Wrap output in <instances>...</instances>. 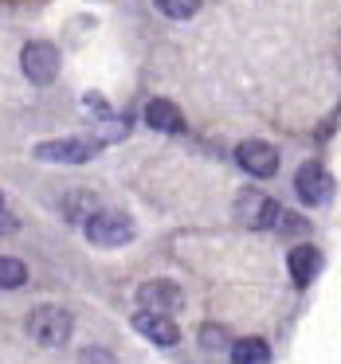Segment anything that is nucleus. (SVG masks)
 Returning <instances> with one entry per match:
<instances>
[{"label":"nucleus","mask_w":341,"mask_h":364,"mask_svg":"<svg viewBox=\"0 0 341 364\" xmlns=\"http://www.w3.org/2000/svg\"><path fill=\"white\" fill-rule=\"evenodd\" d=\"M83 235L95 247H126L134 243L137 228L126 212H114V208H95L90 215H83Z\"/></svg>","instance_id":"nucleus-1"},{"label":"nucleus","mask_w":341,"mask_h":364,"mask_svg":"<svg viewBox=\"0 0 341 364\" xmlns=\"http://www.w3.org/2000/svg\"><path fill=\"white\" fill-rule=\"evenodd\" d=\"M71 329H75V321L63 306H36L32 314H28V337L43 348L67 345V341H71Z\"/></svg>","instance_id":"nucleus-2"},{"label":"nucleus","mask_w":341,"mask_h":364,"mask_svg":"<svg viewBox=\"0 0 341 364\" xmlns=\"http://www.w3.org/2000/svg\"><path fill=\"white\" fill-rule=\"evenodd\" d=\"M103 145L95 137H51V141H40L32 149L36 161H48V165H87V161L98 157Z\"/></svg>","instance_id":"nucleus-3"},{"label":"nucleus","mask_w":341,"mask_h":364,"mask_svg":"<svg viewBox=\"0 0 341 364\" xmlns=\"http://www.w3.org/2000/svg\"><path fill=\"white\" fill-rule=\"evenodd\" d=\"M294 192L306 208H325L333 200V176L322 161H302L294 173Z\"/></svg>","instance_id":"nucleus-4"},{"label":"nucleus","mask_w":341,"mask_h":364,"mask_svg":"<svg viewBox=\"0 0 341 364\" xmlns=\"http://www.w3.org/2000/svg\"><path fill=\"white\" fill-rule=\"evenodd\" d=\"M20 71H24V79L36 82V87L56 82V75H59V51H56V43H48V40L24 43V51H20Z\"/></svg>","instance_id":"nucleus-5"},{"label":"nucleus","mask_w":341,"mask_h":364,"mask_svg":"<svg viewBox=\"0 0 341 364\" xmlns=\"http://www.w3.org/2000/svg\"><path fill=\"white\" fill-rule=\"evenodd\" d=\"M236 165L255 181H267L278 173V149L267 141H239L236 145Z\"/></svg>","instance_id":"nucleus-6"},{"label":"nucleus","mask_w":341,"mask_h":364,"mask_svg":"<svg viewBox=\"0 0 341 364\" xmlns=\"http://www.w3.org/2000/svg\"><path fill=\"white\" fill-rule=\"evenodd\" d=\"M137 306H142L145 314L173 317L177 309L184 306V294H181V286L169 282V278H153V282H145L142 290H137Z\"/></svg>","instance_id":"nucleus-7"},{"label":"nucleus","mask_w":341,"mask_h":364,"mask_svg":"<svg viewBox=\"0 0 341 364\" xmlns=\"http://www.w3.org/2000/svg\"><path fill=\"white\" fill-rule=\"evenodd\" d=\"M236 215L247 223V228H259V231H275L278 215H283V204H275V200L259 196V192H243L236 204Z\"/></svg>","instance_id":"nucleus-8"},{"label":"nucleus","mask_w":341,"mask_h":364,"mask_svg":"<svg viewBox=\"0 0 341 364\" xmlns=\"http://www.w3.org/2000/svg\"><path fill=\"white\" fill-rule=\"evenodd\" d=\"M134 329L142 333L149 345H157V348H173L177 341H181V325H177L173 317H165V314H145V309H137V314H134Z\"/></svg>","instance_id":"nucleus-9"},{"label":"nucleus","mask_w":341,"mask_h":364,"mask_svg":"<svg viewBox=\"0 0 341 364\" xmlns=\"http://www.w3.org/2000/svg\"><path fill=\"white\" fill-rule=\"evenodd\" d=\"M286 270H290L294 286H310L318 274H322V251H318L314 243L290 247V255H286Z\"/></svg>","instance_id":"nucleus-10"},{"label":"nucleus","mask_w":341,"mask_h":364,"mask_svg":"<svg viewBox=\"0 0 341 364\" xmlns=\"http://www.w3.org/2000/svg\"><path fill=\"white\" fill-rule=\"evenodd\" d=\"M142 114H145V126L157 129V134H181L184 129V114L169 98H149Z\"/></svg>","instance_id":"nucleus-11"},{"label":"nucleus","mask_w":341,"mask_h":364,"mask_svg":"<svg viewBox=\"0 0 341 364\" xmlns=\"http://www.w3.org/2000/svg\"><path fill=\"white\" fill-rule=\"evenodd\" d=\"M231 364H271V345L263 337H243L231 341Z\"/></svg>","instance_id":"nucleus-12"},{"label":"nucleus","mask_w":341,"mask_h":364,"mask_svg":"<svg viewBox=\"0 0 341 364\" xmlns=\"http://www.w3.org/2000/svg\"><path fill=\"white\" fill-rule=\"evenodd\" d=\"M28 282V267L12 255H0V290H16Z\"/></svg>","instance_id":"nucleus-13"},{"label":"nucleus","mask_w":341,"mask_h":364,"mask_svg":"<svg viewBox=\"0 0 341 364\" xmlns=\"http://www.w3.org/2000/svg\"><path fill=\"white\" fill-rule=\"evenodd\" d=\"M200 4H204V0H153V9L169 20H192L200 12Z\"/></svg>","instance_id":"nucleus-14"},{"label":"nucleus","mask_w":341,"mask_h":364,"mask_svg":"<svg viewBox=\"0 0 341 364\" xmlns=\"http://www.w3.org/2000/svg\"><path fill=\"white\" fill-rule=\"evenodd\" d=\"M200 345L208 348V353H224V348H231V337L224 325H204L200 329Z\"/></svg>","instance_id":"nucleus-15"},{"label":"nucleus","mask_w":341,"mask_h":364,"mask_svg":"<svg viewBox=\"0 0 341 364\" xmlns=\"http://www.w3.org/2000/svg\"><path fill=\"white\" fill-rule=\"evenodd\" d=\"M0 212H4V196H0Z\"/></svg>","instance_id":"nucleus-16"}]
</instances>
